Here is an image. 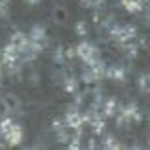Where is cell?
Segmentation results:
<instances>
[{
  "label": "cell",
  "mask_w": 150,
  "mask_h": 150,
  "mask_svg": "<svg viewBox=\"0 0 150 150\" xmlns=\"http://www.w3.org/2000/svg\"><path fill=\"white\" fill-rule=\"evenodd\" d=\"M65 120H67V125H70L72 129H82L86 124V118L84 114L78 110V106H70L65 114Z\"/></svg>",
  "instance_id": "277c9868"
},
{
  "label": "cell",
  "mask_w": 150,
  "mask_h": 150,
  "mask_svg": "<svg viewBox=\"0 0 150 150\" xmlns=\"http://www.w3.org/2000/svg\"><path fill=\"white\" fill-rule=\"evenodd\" d=\"M4 72H6V67H4V61H2V55H0V80L4 78Z\"/></svg>",
  "instance_id": "ffe728a7"
},
{
  "label": "cell",
  "mask_w": 150,
  "mask_h": 150,
  "mask_svg": "<svg viewBox=\"0 0 150 150\" xmlns=\"http://www.w3.org/2000/svg\"><path fill=\"white\" fill-rule=\"evenodd\" d=\"M137 86L143 93H150V72H143L137 80Z\"/></svg>",
  "instance_id": "5bb4252c"
},
{
  "label": "cell",
  "mask_w": 150,
  "mask_h": 150,
  "mask_svg": "<svg viewBox=\"0 0 150 150\" xmlns=\"http://www.w3.org/2000/svg\"><path fill=\"white\" fill-rule=\"evenodd\" d=\"M63 88H65L67 93H78V78L67 76L65 82H63Z\"/></svg>",
  "instance_id": "4fadbf2b"
},
{
  "label": "cell",
  "mask_w": 150,
  "mask_h": 150,
  "mask_svg": "<svg viewBox=\"0 0 150 150\" xmlns=\"http://www.w3.org/2000/svg\"><path fill=\"white\" fill-rule=\"evenodd\" d=\"M122 6H124L129 13H139V11L144 10L146 0H122Z\"/></svg>",
  "instance_id": "9c48e42d"
},
{
  "label": "cell",
  "mask_w": 150,
  "mask_h": 150,
  "mask_svg": "<svg viewBox=\"0 0 150 150\" xmlns=\"http://www.w3.org/2000/svg\"><path fill=\"white\" fill-rule=\"evenodd\" d=\"M80 4H82L84 8H95L97 0H80Z\"/></svg>",
  "instance_id": "d6986e66"
},
{
  "label": "cell",
  "mask_w": 150,
  "mask_h": 150,
  "mask_svg": "<svg viewBox=\"0 0 150 150\" xmlns=\"http://www.w3.org/2000/svg\"><path fill=\"white\" fill-rule=\"evenodd\" d=\"M76 55L86 63V65H91V63H95V61L101 59L99 48H97L95 44H91V42H86V40L76 46Z\"/></svg>",
  "instance_id": "3957f363"
},
{
  "label": "cell",
  "mask_w": 150,
  "mask_h": 150,
  "mask_svg": "<svg viewBox=\"0 0 150 150\" xmlns=\"http://www.w3.org/2000/svg\"><path fill=\"white\" fill-rule=\"evenodd\" d=\"M122 105L118 103L116 97H108V99L103 101V114H105V118H110V116H116L118 112H120Z\"/></svg>",
  "instance_id": "8992f818"
},
{
  "label": "cell",
  "mask_w": 150,
  "mask_h": 150,
  "mask_svg": "<svg viewBox=\"0 0 150 150\" xmlns=\"http://www.w3.org/2000/svg\"><path fill=\"white\" fill-rule=\"evenodd\" d=\"M0 135L4 137L8 146H17L23 141V127L15 124L11 118H4L0 120Z\"/></svg>",
  "instance_id": "6da1fadb"
},
{
  "label": "cell",
  "mask_w": 150,
  "mask_h": 150,
  "mask_svg": "<svg viewBox=\"0 0 150 150\" xmlns=\"http://www.w3.org/2000/svg\"><path fill=\"white\" fill-rule=\"evenodd\" d=\"M30 40L36 42L38 46H42V48L46 50V46H48V33H46V27L44 25H34L33 29H30Z\"/></svg>",
  "instance_id": "5b68a950"
},
{
  "label": "cell",
  "mask_w": 150,
  "mask_h": 150,
  "mask_svg": "<svg viewBox=\"0 0 150 150\" xmlns=\"http://www.w3.org/2000/svg\"><path fill=\"white\" fill-rule=\"evenodd\" d=\"M65 50H63V48H57V50H55V53H53V61L55 63H57V65H63V63H65Z\"/></svg>",
  "instance_id": "e0dca14e"
},
{
  "label": "cell",
  "mask_w": 150,
  "mask_h": 150,
  "mask_svg": "<svg viewBox=\"0 0 150 150\" xmlns=\"http://www.w3.org/2000/svg\"><path fill=\"white\" fill-rule=\"evenodd\" d=\"M0 2H8V0H0Z\"/></svg>",
  "instance_id": "7402d4cb"
},
{
  "label": "cell",
  "mask_w": 150,
  "mask_h": 150,
  "mask_svg": "<svg viewBox=\"0 0 150 150\" xmlns=\"http://www.w3.org/2000/svg\"><path fill=\"white\" fill-rule=\"evenodd\" d=\"M106 78L110 80H116V82H124L125 80V69L122 65H112L106 69Z\"/></svg>",
  "instance_id": "52a82bcc"
},
{
  "label": "cell",
  "mask_w": 150,
  "mask_h": 150,
  "mask_svg": "<svg viewBox=\"0 0 150 150\" xmlns=\"http://www.w3.org/2000/svg\"><path fill=\"white\" fill-rule=\"evenodd\" d=\"M2 106L6 112H13V110L19 108V99L15 95H11V93H8V95L2 97Z\"/></svg>",
  "instance_id": "8fae6325"
},
{
  "label": "cell",
  "mask_w": 150,
  "mask_h": 150,
  "mask_svg": "<svg viewBox=\"0 0 150 150\" xmlns=\"http://www.w3.org/2000/svg\"><path fill=\"white\" fill-rule=\"evenodd\" d=\"M29 42H30V36H27L25 33H13V34L10 36V44H13L19 51L25 48Z\"/></svg>",
  "instance_id": "30bf717a"
},
{
  "label": "cell",
  "mask_w": 150,
  "mask_h": 150,
  "mask_svg": "<svg viewBox=\"0 0 150 150\" xmlns=\"http://www.w3.org/2000/svg\"><path fill=\"white\" fill-rule=\"evenodd\" d=\"M110 38L116 44L125 46L127 42H133L137 38V29L133 25H116L114 23L112 29H110Z\"/></svg>",
  "instance_id": "7a4b0ae2"
},
{
  "label": "cell",
  "mask_w": 150,
  "mask_h": 150,
  "mask_svg": "<svg viewBox=\"0 0 150 150\" xmlns=\"http://www.w3.org/2000/svg\"><path fill=\"white\" fill-rule=\"evenodd\" d=\"M74 30H76L78 36H86V34H88V23H86L84 19H80V21L74 25Z\"/></svg>",
  "instance_id": "9a60e30c"
},
{
  "label": "cell",
  "mask_w": 150,
  "mask_h": 150,
  "mask_svg": "<svg viewBox=\"0 0 150 150\" xmlns=\"http://www.w3.org/2000/svg\"><path fill=\"white\" fill-rule=\"evenodd\" d=\"M101 76L97 74V70L93 69L91 65H86L84 63V70H82V82H86V84H93V82H99Z\"/></svg>",
  "instance_id": "ba28073f"
},
{
  "label": "cell",
  "mask_w": 150,
  "mask_h": 150,
  "mask_svg": "<svg viewBox=\"0 0 150 150\" xmlns=\"http://www.w3.org/2000/svg\"><path fill=\"white\" fill-rule=\"evenodd\" d=\"M10 17V8L8 2H0V19H8Z\"/></svg>",
  "instance_id": "ac0fdd59"
},
{
  "label": "cell",
  "mask_w": 150,
  "mask_h": 150,
  "mask_svg": "<svg viewBox=\"0 0 150 150\" xmlns=\"http://www.w3.org/2000/svg\"><path fill=\"white\" fill-rule=\"evenodd\" d=\"M25 2H27V4H30V6H36L40 0H25Z\"/></svg>",
  "instance_id": "44dd1931"
},
{
  "label": "cell",
  "mask_w": 150,
  "mask_h": 150,
  "mask_svg": "<svg viewBox=\"0 0 150 150\" xmlns=\"http://www.w3.org/2000/svg\"><path fill=\"white\" fill-rule=\"evenodd\" d=\"M53 15H55V21H59V23H65L67 21V11H65V8H55V10H53Z\"/></svg>",
  "instance_id": "2e32d148"
},
{
  "label": "cell",
  "mask_w": 150,
  "mask_h": 150,
  "mask_svg": "<svg viewBox=\"0 0 150 150\" xmlns=\"http://www.w3.org/2000/svg\"><path fill=\"white\" fill-rule=\"evenodd\" d=\"M103 148L118 150V148H122V143H120V141H118L114 135H105V137H103Z\"/></svg>",
  "instance_id": "7c38bea8"
}]
</instances>
